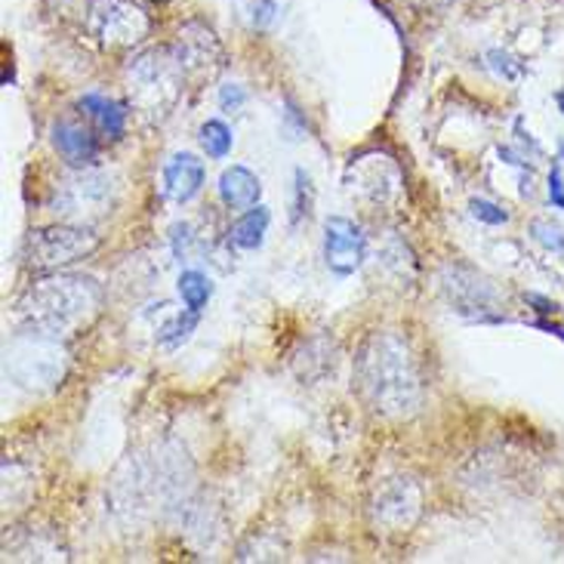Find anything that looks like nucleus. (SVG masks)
I'll return each mask as SVG.
<instances>
[{
	"mask_svg": "<svg viewBox=\"0 0 564 564\" xmlns=\"http://www.w3.org/2000/svg\"><path fill=\"white\" fill-rule=\"evenodd\" d=\"M355 389L382 420H411L423 408V373L411 339L373 330L355 355Z\"/></svg>",
	"mask_w": 564,
	"mask_h": 564,
	"instance_id": "1",
	"label": "nucleus"
},
{
	"mask_svg": "<svg viewBox=\"0 0 564 564\" xmlns=\"http://www.w3.org/2000/svg\"><path fill=\"white\" fill-rule=\"evenodd\" d=\"M102 288L87 275H50L34 281L15 303V321L25 334L72 336L96 318Z\"/></svg>",
	"mask_w": 564,
	"mask_h": 564,
	"instance_id": "2",
	"label": "nucleus"
},
{
	"mask_svg": "<svg viewBox=\"0 0 564 564\" xmlns=\"http://www.w3.org/2000/svg\"><path fill=\"white\" fill-rule=\"evenodd\" d=\"M123 77H127L130 96H133V106L152 121H164L173 115V108L180 106L185 84H188L173 46L137 53L127 62Z\"/></svg>",
	"mask_w": 564,
	"mask_h": 564,
	"instance_id": "3",
	"label": "nucleus"
},
{
	"mask_svg": "<svg viewBox=\"0 0 564 564\" xmlns=\"http://www.w3.org/2000/svg\"><path fill=\"white\" fill-rule=\"evenodd\" d=\"M80 25L102 50H137L152 34V15L137 0H87Z\"/></svg>",
	"mask_w": 564,
	"mask_h": 564,
	"instance_id": "4",
	"label": "nucleus"
},
{
	"mask_svg": "<svg viewBox=\"0 0 564 564\" xmlns=\"http://www.w3.org/2000/svg\"><path fill=\"white\" fill-rule=\"evenodd\" d=\"M115 204H118L115 180L106 170L90 167H80L75 176L62 180L50 195V210L59 216L62 223H77V226L106 219Z\"/></svg>",
	"mask_w": 564,
	"mask_h": 564,
	"instance_id": "5",
	"label": "nucleus"
},
{
	"mask_svg": "<svg viewBox=\"0 0 564 564\" xmlns=\"http://www.w3.org/2000/svg\"><path fill=\"white\" fill-rule=\"evenodd\" d=\"M99 247H102V238L93 229L77 226V223L75 226L59 223V226L31 231L25 241V262L34 272H56L62 265L90 260Z\"/></svg>",
	"mask_w": 564,
	"mask_h": 564,
	"instance_id": "6",
	"label": "nucleus"
},
{
	"mask_svg": "<svg viewBox=\"0 0 564 564\" xmlns=\"http://www.w3.org/2000/svg\"><path fill=\"white\" fill-rule=\"evenodd\" d=\"M7 377L31 392L53 389L65 377V355L59 339L41 334H25L22 339H15L7 349Z\"/></svg>",
	"mask_w": 564,
	"mask_h": 564,
	"instance_id": "7",
	"label": "nucleus"
},
{
	"mask_svg": "<svg viewBox=\"0 0 564 564\" xmlns=\"http://www.w3.org/2000/svg\"><path fill=\"white\" fill-rule=\"evenodd\" d=\"M346 185L351 195H358L373 207H392L404 192V173L392 154L365 152L349 161Z\"/></svg>",
	"mask_w": 564,
	"mask_h": 564,
	"instance_id": "8",
	"label": "nucleus"
},
{
	"mask_svg": "<svg viewBox=\"0 0 564 564\" xmlns=\"http://www.w3.org/2000/svg\"><path fill=\"white\" fill-rule=\"evenodd\" d=\"M442 293L451 312L466 321H497V290L488 278L478 275L469 265H447L442 272Z\"/></svg>",
	"mask_w": 564,
	"mask_h": 564,
	"instance_id": "9",
	"label": "nucleus"
},
{
	"mask_svg": "<svg viewBox=\"0 0 564 564\" xmlns=\"http://www.w3.org/2000/svg\"><path fill=\"white\" fill-rule=\"evenodd\" d=\"M370 516L380 528L392 531V534L411 531L423 516V490L416 485V478H411V475L386 478L370 500Z\"/></svg>",
	"mask_w": 564,
	"mask_h": 564,
	"instance_id": "10",
	"label": "nucleus"
},
{
	"mask_svg": "<svg viewBox=\"0 0 564 564\" xmlns=\"http://www.w3.org/2000/svg\"><path fill=\"white\" fill-rule=\"evenodd\" d=\"M367 260L365 229L349 216L324 219V265L336 278H351Z\"/></svg>",
	"mask_w": 564,
	"mask_h": 564,
	"instance_id": "11",
	"label": "nucleus"
},
{
	"mask_svg": "<svg viewBox=\"0 0 564 564\" xmlns=\"http://www.w3.org/2000/svg\"><path fill=\"white\" fill-rule=\"evenodd\" d=\"M173 53L183 65V72L188 80H198V77H214L223 65H226V53L223 44L216 41V34L200 22H188L180 31Z\"/></svg>",
	"mask_w": 564,
	"mask_h": 564,
	"instance_id": "12",
	"label": "nucleus"
},
{
	"mask_svg": "<svg viewBox=\"0 0 564 564\" xmlns=\"http://www.w3.org/2000/svg\"><path fill=\"white\" fill-rule=\"evenodd\" d=\"M161 183H164V198L183 207V204H188V200H195L200 195V188L207 183V167L192 152H180L173 154L167 164H164Z\"/></svg>",
	"mask_w": 564,
	"mask_h": 564,
	"instance_id": "13",
	"label": "nucleus"
},
{
	"mask_svg": "<svg viewBox=\"0 0 564 564\" xmlns=\"http://www.w3.org/2000/svg\"><path fill=\"white\" fill-rule=\"evenodd\" d=\"M77 108H80V115H84L87 121H93L96 133L102 139H108V142H118V139L127 133V118H130V111H127L123 102L111 99L106 93H84V96L77 99Z\"/></svg>",
	"mask_w": 564,
	"mask_h": 564,
	"instance_id": "14",
	"label": "nucleus"
},
{
	"mask_svg": "<svg viewBox=\"0 0 564 564\" xmlns=\"http://www.w3.org/2000/svg\"><path fill=\"white\" fill-rule=\"evenodd\" d=\"M50 139H53L56 152L77 170L90 167L93 161H96V154H99V145H96V137H93L90 130L84 123L68 121V118L53 123Z\"/></svg>",
	"mask_w": 564,
	"mask_h": 564,
	"instance_id": "15",
	"label": "nucleus"
},
{
	"mask_svg": "<svg viewBox=\"0 0 564 564\" xmlns=\"http://www.w3.org/2000/svg\"><path fill=\"white\" fill-rule=\"evenodd\" d=\"M262 183L253 170L241 167V164H231L229 170H223L219 176V198L229 210H250L260 204Z\"/></svg>",
	"mask_w": 564,
	"mask_h": 564,
	"instance_id": "16",
	"label": "nucleus"
},
{
	"mask_svg": "<svg viewBox=\"0 0 564 564\" xmlns=\"http://www.w3.org/2000/svg\"><path fill=\"white\" fill-rule=\"evenodd\" d=\"M269 223H272V214H269V207H250L229 231V241L238 250H247V253H253V250H260L262 241H265V231H269Z\"/></svg>",
	"mask_w": 564,
	"mask_h": 564,
	"instance_id": "17",
	"label": "nucleus"
},
{
	"mask_svg": "<svg viewBox=\"0 0 564 564\" xmlns=\"http://www.w3.org/2000/svg\"><path fill=\"white\" fill-rule=\"evenodd\" d=\"M176 290H180V296H183V305L188 312H204L207 303H210V296H214V281L198 272V269H188L180 275L176 281Z\"/></svg>",
	"mask_w": 564,
	"mask_h": 564,
	"instance_id": "18",
	"label": "nucleus"
},
{
	"mask_svg": "<svg viewBox=\"0 0 564 564\" xmlns=\"http://www.w3.org/2000/svg\"><path fill=\"white\" fill-rule=\"evenodd\" d=\"M200 315L198 312H180V315H173L170 321H164L161 327H158V346L167 351H176L180 346H185L192 334H195V327H198Z\"/></svg>",
	"mask_w": 564,
	"mask_h": 564,
	"instance_id": "19",
	"label": "nucleus"
},
{
	"mask_svg": "<svg viewBox=\"0 0 564 564\" xmlns=\"http://www.w3.org/2000/svg\"><path fill=\"white\" fill-rule=\"evenodd\" d=\"M198 142L207 158L226 161L231 154V145H235V137H231V130L223 121H204L198 130Z\"/></svg>",
	"mask_w": 564,
	"mask_h": 564,
	"instance_id": "20",
	"label": "nucleus"
},
{
	"mask_svg": "<svg viewBox=\"0 0 564 564\" xmlns=\"http://www.w3.org/2000/svg\"><path fill=\"white\" fill-rule=\"evenodd\" d=\"M312 180H308V173H305L303 167L293 170V226L303 219V216H308V210H312Z\"/></svg>",
	"mask_w": 564,
	"mask_h": 564,
	"instance_id": "21",
	"label": "nucleus"
},
{
	"mask_svg": "<svg viewBox=\"0 0 564 564\" xmlns=\"http://www.w3.org/2000/svg\"><path fill=\"white\" fill-rule=\"evenodd\" d=\"M531 235L536 245H543L550 253H564V229L555 226L550 219H534L531 223Z\"/></svg>",
	"mask_w": 564,
	"mask_h": 564,
	"instance_id": "22",
	"label": "nucleus"
},
{
	"mask_svg": "<svg viewBox=\"0 0 564 564\" xmlns=\"http://www.w3.org/2000/svg\"><path fill=\"white\" fill-rule=\"evenodd\" d=\"M469 214H473V219H478V223H485V226H506V223H509V214H506L503 207L488 198L469 200Z\"/></svg>",
	"mask_w": 564,
	"mask_h": 564,
	"instance_id": "23",
	"label": "nucleus"
},
{
	"mask_svg": "<svg viewBox=\"0 0 564 564\" xmlns=\"http://www.w3.org/2000/svg\"><path fill=\"white\" fill-rule=\"evenodd\" d=\"M488 62H490V68H494L500 77H506V80H519L521 77V65L512 59L509 53H503V50H490Z\"/></svg>",
	"mask_w": 564,
	"mask_h": 564,
	"instance_id": "24",
	"label": "nucleus"
},
{
	"mask_svg": "<svg viewBox=\"0 0 564 564\" xmlns=\"http://www.w3.org/2000/svg\"><path fill=\"white\" fill-rule=\"evenodd\" d=\"M247 102V90L241 87V84H223L219 87V108L223 111H229V115H235V111H241Z\"/></svg>",
	"mask_w": 564,
	"mask_h": 564,
	"instance_id": "25",
	"label": "nucleus"
},
{
	"mask_svg": "<svg viewBox=\"0 0 564 564\" xmlns=\"http://www.w3.org/2000/svg\"><path fill=\"white\" fill-rule=\"evenodd\" d=\"M550 204L564 210V176H562V164H555L550 173Z\"/></svg>",
	"mask_w": 564,
	"mask_h": 564,
	"instance_id": "26",
	"label": "nucleus"
}]
</instances>
